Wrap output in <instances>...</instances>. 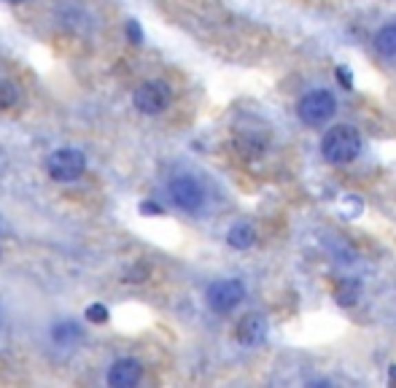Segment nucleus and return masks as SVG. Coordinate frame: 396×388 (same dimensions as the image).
<instances>
[{"mask_svg":"<svg viewBox=\"0 0 396 388\" xmlns=\"http://www.w3.org/2000/svg\"><path fill=\"white\" fill-rule=\"evenodd\" d=\"M264 334H267V321H264V316H259V313H248L240 319L238 323V329H235V337H238V343L240 345H259L262 340H264Z\"/></svg>","mask_w":396,"mask_h":388,"instance_id":"8","label":"nucleus"},{"mask_svg":"<svg viewBox=\"0 0 396 388\" xmlns=\"http://www.w3.org/2000/svg\"><path fill=\"white\" fill-rule=\"evenodd\" d=\"M238 149L243 151L245 157H262V151H264V143H259V140H248V138H243V140H238Z\"/></svg>","mask_w":396,"mask_h":388,"instance_id":"15","label":"nucleus"},{"mask_svg":"<svg viewBox=\"0 0 396 388\" xmlns=\"http://www.w3.org/2000/svg\"><path fill=\"white\" fill-rule=\"evenodd\" d=\"M359 151H362V135L351 125H337L321 140V154L332 164H348L359 157Z\"/></svg>","mask_w":396,"mask_h":388,"instance_id":"1","label":"nucleus"},{"mask_svg":"<svg viewBox=\"0 0 396 388\" xmlns=\"http://www.w3.org/2000/svg\"><path fill=\"white\" fill-rule=\"evenodd\" d=\"M140 213H146V216H162V205L146 200V202H140Z\"/></svg>","mask_w":396,"mask_h":388,"instance_id":"18","label":"nucleus"},{"mask_svg":"<svg viewBox=\"0 0 396 388\" xmlns=\"http://www.w3.org/2000/svg\"><path fill=\"white\" fill-rule=\"evenodd\" d=\"M87 319H90V323H105L108 319H111V313H108V308H105V305L94 302V305L87 308Z\"/></svg>","mask_w":396,"mask_h":388,"instance_id":"14","label":"nucleus"},{"mask_svg":"<svg viewBox=\"0 0 396 388\" xmlns=\"http://www.w3.org/2000/svg\"><path fill=\"white\" fill-rule=\"evenodd\" d=\"M127 38H129L135 46H140V43H143V30H140L138 19H129V22H127Z\"/></svg>","mask_w":396,"mask_h":388,"instance_id":"16","label":"nucleus"},{"mask_svg":"<svg viewBox=\"0 0 396 388\" xmlns=\"http://www.w3.org/2000/svg\"><path fill=\"white\" fill-rule=\"evenodd\" d=\"M335 108H337L335 97L329 95L326 89H315V92H307V95L300 100L297 116L305 122L307 127H318V125H324V122L332 119Z\"/></svg>","mask_w":396,"mask_h":388,"instance_id":"3","label":"nucleus"},{"mask_svg":"<svg viewBox=\"0 0 396 388\" xmlns=\"http://www.w3.org/2000/svg\"><path fill=\"white\" fill-rule=\"evenodd\" d=\"M359 297H362V283L359 281H353V278H345V281H340L335 286V299L340 305H345V308H351V305H356L359 302Z\"/></svg>","mask_w":396,"mask_h":388,"instance_id":"10","label":"nucleus"},{"mask_svg":"<svg viewBox=\"0 0 396 388\" xmlns=\"http://www.w3.org/2000/svg\"><path fill=\"white\" fill-rule=\"evenodd\" d=\"M14 103H17V89H14V84H8V81H0V111L11 108Z\"/></svg>","mask_w":396,"mask_h":388,"instance_id":"13","label":"nucleus"},{"mask_svg":"<svg viewBox=\"0 0 396 388\" xmlns=\"http://www.w3.org/2000/svg\"><path fill=\"white\" fill-rule=\"evenodd\" d=\"M375 46L380 54L396 57V25H386L383 30L375 35Z\"/></svg>","mask_w":396,"mask_h":388,"instance_id":"12","label":"nucleus"},{"mask_svg":"<svg viewBox=\"0 0 396 388\" xmlns=\"http://www.w3.org/2000/svg\"><path fill=\"white\" fill-rule=\"evenodd\" d=\"M167 192L170 200L176 202V208H181L186 213H197L205 202V192L200 186V181H194L191 175H178L167 184Z\"/></svg>","mask_w":396,"mask_h":388,"instance_id":"5","label":"nucleus"},{"mask_svg":"<svg viewBox=\"0 0 396 388\" xmlns=\"http://www.w3.org/2000/svg\"><path fill=\"white\" fill-rule=\"evenodd\" d=\"M391 386H396V367H391Z\"/></svg>","mask_w":396,"mask_h":388,"instance_id":"19","label":"nucleus"},{"mask_svg":"<svg viewBox=\"0 0 396 388\" xmlns=\"http://www.w3.org/2000/svg\"><path fill=\"white\" fill-rule=\"evenodd\" d=\"M52 337L57 345H73L76 340H81V329L76 321H60L52 326Z\"/></svg>","mask_w":396,"mask_h":388,"instance_id":"11","label":"nucleus"},{"mask_svg":"<svg viewBox=\"0 0 396 388\" xmlns=\"http://www.w3.org/2000/svg\"><path fill=\"white\" fill-rule=\"evenodd\" d=\"M253 240H256V232H253V226L251 224H235L229 232H227V243H229L232 248H238V251L251 248Z\"/></svg>","mask_w":396,"mask_h":388,"instance_id":"9","label":"nucleus"},{"mask_svg":"<svg viewBox=\"0 0 396 388\" xmlns=\"http://www.w3.org/2000/svg\"><path fill=\"white\" fill-rule=\"evenodd\" d=\"M243 297H245V286H243V281H238V278L216 281V283L208 286V294H205L208 308H211L213 313H229V310H235V308L243 302Z\"/></svg>","mask_w":396,"mask_h":388,"instance_id":"4","label":"nucleus"},{"mask_svg":"<svg viewBox=\"0 0 396 388\" xmlns=\"http://www.w3.org/2000/svg\"><path fill=\"white\" fill-rule=\"evenodd\" d=\"M140 378H143V367L135 358H119L108 369V386L111 388H132L140 383Z\"/></svg>","mask_w":396,"mask_h":388,"instance_id":"7","label":"nucleus"},{"mask_svg":"<svg viewBox=\"0 0 396 388\" xmlns=\"http://www.w3.org/2000/svg\"><path fill=\"white\" fill-rule=\"evenodd\" d=\"M6 3H25V0H6Z\"/></svg>","mask_w":396,"mask_h":388,"instance_id":"20","label":"nucleus"},{"mask_svg":"<svg viewBox=\"0 0 396 388\" xmlns=\"http://www.w3.org/2000/svg\"><path fill=\"white\" fill-rule=\"evenodd\" d=\"M335 76H337V78H340L342 89H353V76H351V70H348L345 65H337Z\"/></svg>","mask_w":396,"mask_h":388,"instance_id":"17","label":"nucleus"},{"mask_svg":"<svg viewBox=\"0 0 396 388\" xmlns=\"http://www.w3.org/2000/svg\"><path fill=\"white\" fill-rule=\"evenodd\" d=\"M170 100H173V92H170V87L165 81H146L135 92V108L140 114L154 116V114H162L170 105Z\"/></svg>","mask_w":396,"mask_h":388,"instance_id":"6","label":"nucleus"},{"mask_svg":"<svg viewBox=\"0 0 396 388\" xmlns=\"http://www.w3.org/2000/svg\"><path fill=\"white\" fill-rule=\"evenodd\" d=\"M46 170H49V175H52L54 181L70 184V181H76V178L84 175L87 160H84V154H81L79 149H57V151H52V157L46 160Z\"/></svg>","mask_w":396,"mask_h":388,"instance_id":"2","label":"nucleus"}]
</instances>
